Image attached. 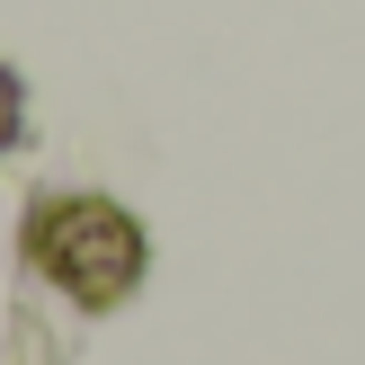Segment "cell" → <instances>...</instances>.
<instances>
[{
	"label": "cell",
	"mask_w": 365,
	"mask_h": 365,
	"mask_svg": "<svg viewBox=\"0 0 365 365\" xmlns=\"http://www.w3.org/2000/svg\"><path fill=\"white\" fill-rule=\"evenodd\" d=\"M18 250H27V267L53 277L81 312H116V303L143 285V267H152L143 223L125 205H107V196H89V187L36 196L27 223H18Z\"/></svg>",
	"instance_id": "obj_1"
},
{
	"label": "cell",
	"mask_w": 365,
	"mask_h": 365,
	"mask_svg": "<svg viewBox=\"0 0 365 365\" xmlns=\"http://www.w3.org/2000/svg\"><path fill=\"white\" fill-rule=\"evenodd\" d=\"M18 134H27V89H18V71L0 63V152H9Z\"/></svg>",
	"instance_id": "obj_2"
}]
</instances>
